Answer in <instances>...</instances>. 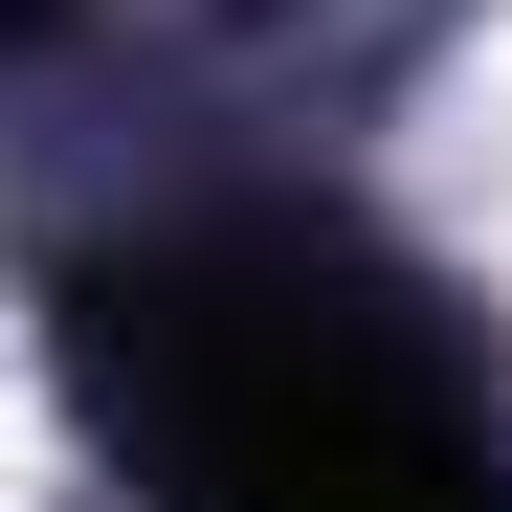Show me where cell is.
<instances>
[{
	"label": "cell",
	"instance_id": "6da1fadb",
	"mask_svg": "<svg viewBox=\"0 0 512 512\" xmlns=\"http://www.w3.org/2000/svg\"><path fill=\"white\" fill-rule=\"evenodd\" d=\"M134 423L179 512H490L468 401L423 379V334L357 312L334 268H156L134 312Z\"/></svg>",
	"mask_w": 512,
	"mask_h": 512
}]
</instances>
